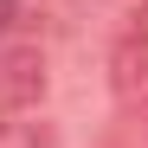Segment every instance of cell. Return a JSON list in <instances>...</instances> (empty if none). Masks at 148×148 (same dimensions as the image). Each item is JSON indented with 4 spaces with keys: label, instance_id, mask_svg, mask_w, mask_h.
Here are the masks:
<instances>
[{
    "label": "cell",
    "instance_id": "5b68a950",
    "mask_svg": "<svg viewBox=\"0 0 148 148\" xmlns=\"http://www.w3.org/2000/svg\"><path fill=\"white\" fill-rule=\"evenodd\" d=\"M142 148H148V110H142Z\"/></svg>",
    "mask_w": 148,
    "mask_h": 148
},
{
    "label": "cell",
    "instance_id": "277c9868",
    "mask_svg": "<svg viewBox=\"0 0 148 148\" xmlns=\"http://www.w3.org/2000/svg\"><path fill=\"white\" fill-rule=\"evenodd\" d=\"M13 13H19V0H0V26H13Z\"/></svg>",
    "mask_w": 148,
    "mask_h": 148
},
{
    "label": "cell",
    "instance_id": "3957f363",
    "mask_svg": "<svg viewBox=\"0 0 148 148\" xmlns=\"http://www.w3.org/2000/svg\"><path fill=\"white\" fill-rule=\"evenodd\" d=\"M0 148H52V135L26 110H0Z\"/></svg>",
    "mask_w": 148,
    "mask_h": 148
},
{
    "label": "cell",
    "instance_id": "7a4b0ae2",
    "mask_svg": "<svg viewBox=\"0 0 148 148\" xmlns=\"http://www.w3.org/2000/svg\"><path fill=\"white\" fill-rule=\"evenodd\" d=\"M110 90L122 110H148V39L142 32H122L110 45Z\"/></svg>",
    "mask_w": 148,
    "mask_h": 148
},
{
    "label": "cell",
    "instance_id": "6da1fadb",
    "mask_svg": "<svg viewBox=\"0 0 148 148\" xmlns=\"http://www.w3.org/2000/svg\"><path fill=\"white\" fill-rule=\"evenodd\" d=\"M45 90H52V71H45V52L39 45H13L0 58V110H39Z\"/></svg>",
    "mask_w": 148,
    "mask_h": 148
}]
</instances>
